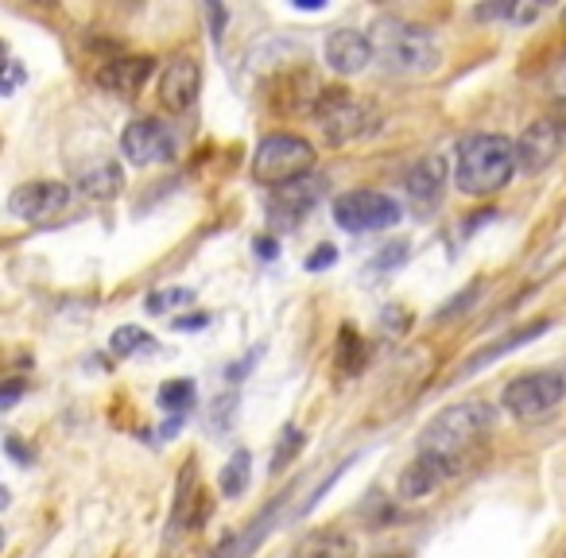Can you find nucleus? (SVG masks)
Wrapping results in <instances>:
<instances>
[{"label":"nucleus","mask_w":566,"mask_h":558,"mask_svg":"<svg viewBox=\"0 0 566 558\" xmlns=\"http://www.w3.org/2000/svg\"><path fill=\"white\" fill-rule=\"evenodd\" d=\"M493 419H496V411L489 408L485 400L454 403V408L439 411V415L423 427L419 450H423V454H434L439 462H447L450 473H462L465 462L473 457V450L485 442Z\"/></svg>","instance_id":"nucleus-1"},{"label":"nucleus","mask_w":566,"mask_h":558,"mask_svg":"<svg viewBox=\"0 0 566 558\" xmlns=\"http://www.w3.org/2000/svg\"><path fill=\"white\" fill-rule=\"evenodd\" d=\"M369 43H373V59L388 74H396V78H427L442 63L439 40H434L431 28L411 24V20L400 17H380L373 24Z\"/></svg>","instance_id":"nucleus-2"},{"label":"nucleus","mask_w":566,"mask_h":558,"mask_svg":"<svg viewBox=\"0 0 566 558\" xmlns=\"http://www.w3.org/2000/svg\"><path fill=\"white\" fill-rule=\"evenodd\" d=\"M516 171H520L516 144H512L509 136L478 133V136H470V140H462V148H458L454 182H458V190L470 198L496 194V190L509 187V179Z\"/></svg>","instance_id":"nucleus-3"},{"label":"nucleus","mask_w":566,"mask_h":558,"mask_svg":"<svg viewBox=\"0 0 566 558\" xmlns=\"http://www.w3.org/2000/svg\"><path fill=\"white\" fill-rule=\"evenodd\" d=\"M315 175V148L303 136L292 133H272L256 144L252 156V179L264 187H287V182Z\"/></svg>","instance_id":"nucleus-4"},{"label":"nucleus","mask_w":566,"mask_h":558,"mask_svg":"<svg viewBox=\"0 0 566 558\" xmlns=\"http://www.w3.org/2000/svg\"><path fill=\"white\" fill-rule=\"evenodd\" d=\"M315 120H318V128H323L326 144H334V148L357 140V136H365L373 128L369 105L357 102L349 90H323L315 105Z\"/></svg>","instance_id":"nucleus-5"},{"label":"nucleus","mask_w":566,"mask_h":558,"mask_svg":"<svg viewBox=\"0 0 566 558\" xmlns=\"http://www.w3.org/2000/svg\"><path fill=\"white\" fill-rule=\"evenodd\" d=\"M400 218V202L380 190H349L334 202V221L346 233H380V229H392Z\"/></svg>","instance_id":"nucleus-6"},{"label":"nucleus","mask_w":566,"mask_h":558,"mask_svg":"<svg viewBox=\"0 0 566 558\" xmlns=\"http://www.w3.org/2000/svg\"><path fill=\"white\" fill-rule=\"evenodd\" d=\"M563 396H566V380L558 372H527V377H516L504 388L501 403L516 419H543L563 403Z\"/></svg>","instance_id":"nucleus-7"},{"label":"nucleus","mask_w":566,"mask_h":558,"mask_svg":"<svg viewBox=\"0 0 566 558\" xmlns=\"http://www.w3.org/2000/svg\"><path fill=\"white\" fill-rule=\"evenodd\" d=\"M179 140H175V128L164 125L156 117L133 120V125L120 133V156L136 167H151V164H171Z\"/></svg>","instance_id":"nucleus-8"},{"label":"nucleus","mask_w":566,"mask_h":558,"mask_svg":"<svg viewBox=\"0 0 566 558\" xmlns=\"http://www.w3.org/2000/svg\"><path fill=\"white\" fill-rule=\"evenodd\" d=\"M326 175H303V179L275 187V194L268 198V213H272L275 229H295L318 202L326 198Z\"/></svg>","instance_id":"nucleus-9"},{"label":"nucleus","mask_w":566,"mask_h":558,"mask_svg":"<svg viewBox=\"0 0 566 558\" xmlns=\"http://www.w3.org/2000/svg\"><path fill=\"white\" fill-rule=\"evenodd\" d=\"M566 148V120L558 117H543L535 125L524 128V136L516 140V159L524 175H539L563 156Z\"/></svg>","instance_id":"nucleus-10"},{"label":"nucleus","mask_w":566,"mask_h":558,"mask_svg":"<svg viewBox=\"0 0 566 558\" xmlns=\"http://www.w3.org/2000/svg\"><path fill=\"white\" fill-rule=\"evenodd\" d=\"M66 206H71V187H63V182H24V187H17L9 198L12 218L32 221V225L55 221Z\"/></svg>","instance_id":"nucleus-11"},{"label":"nucleus","mask_w":566,"mask_h":558,"mask_svg":"<svg viewBox=\"0 0 566 558\" xmlns=\"http://www.w3.org/2000/svg\"><path fill=\"white\" fill-rule=\"evenodd\" d=\"M442 187H447V159L442 156H423L408 167L403 175V194H408L411 210L431 213L442 202Z\"/></svg>","instance_id":"nucleus-12"},{"label":"nucleus","mask_w":566,"mask_h":558,"mask_svg":"<svg viewBox=\"0 0 566 558\" xmlns=\"http://www.w3.org/2000/svg\"><path fill=\"white\" fill-rule=\"evenodd\" d=\"M323 55L331 71H338L342 78H354V74H361L365 66L373 63V43H369V35L357 32V28H338V32L326 35Z\"/></svg>","instance_id":"nucleus-13"},{"label":"nucleus","mask_w":566,"mask_h":558,"mask_svg":"<svg viewBox=\"0 0 566 558\" xmlns=\"http://www.w3.org/2000/svg\"><path fill=\"white\" fill-rule=\"evenodd\" d=\"M198 90H202V71L195 59H171L159 78V102L171 113H187L198 102Z\"/></svg>","instance_id":"nucleus-14"},{"label":"nucleus","mask_w":566,"mask_h":558,"mask_svg":"<svg viewBox=\"0 0 566 558\" xmlns=\"http://www.w3.org/2000/svg\"><path fill=\"white\" fill-rule=\"evenodd\" d=\"M447 477H454V473H450V465L439 462L434 454H423V450H419L416 462L400 473V496H403V501H423V496H431Z\"/></svg>","instance_id":"nucleus-15"},{"label":"nucleus","mask_w":566,"mask_h":558,"mask_svg":"<svg viewBox=\"0 0 566 558\" xmlns=\"http://www.w3.org/2000/svg\"><path fill=\"white\" fill-rule=\"evenodd\" d=\"M151 59H113L97 71V86L109 90V94H120V97H133L140 94V86L151 78Z\"/></svg>","instance_id":"nucleus-16"},{"label":"nucleus","mask_w":566,"mask_h":558,"mask_svg":"<svg viewBox=\"0 0 566 558\" xmlns=\"http://www.w3.org/2000/svg\"><path fill=\"white\" fill-rule=\"evenodd\" d=\"M120 187H125V171H120V164L109 156H97L94 164H86L78 171V190L86 198H94V202H109V198H117Z\"/></svg>","instance_id":"nucleus-17"},{"label":"nucleus","mask_w":566,"mask_h":558,"mask_svg":"<svg viewBox=\"0 0 566 558\" xmlns=\"http://www.w3.org/2000/svg\"><path fill=\"white\" fill-rule=\"evenodd\" d=\"M354 555H357L354 535L342 531V527H318V531H311L295 547L292 558H354Z\"/></svg>","instance_id":"nucleus-18"},{"label":"nucleus","mask_w":566,"mask_h":558,"mask_svg":"<svg viewBox=\"0 0 566 558\" xmlns=\"http://www.w3.org/2000/svg\"><path fill=\"white\" fill-rule=\"evenodd\" d=\"M547 326L551 323H532V326H524V330H516V334H509V338H501L496 346H489V349H481L478 357H470V361L462 365V377H473L478 369H485V365H493V361H501L504 354H512V349H520L524 341H532V338H539V334H547Z\"/></svg>","instance_id":"nucleus-19"},{"label":"nucleus","mask_w":566,"mask_h":558,"mask_svg":"<svg viewBox=\"0 0 566 558\" xmlns=\"http://www.w3.org/2000/svg\"><path fill=\"white\" fill-rule=\"evenodd\" d=\"M252 454L249 450H237L233 457H229L226 465H221V477H218V488H221V496L226 501H237V496L249 488V477H252Z\"/></svg>","instance_id":"nucleus-20"},{"label":"nucleus","mask_w":566,"mask_h":558,"mask_svg":"<svg viewBox=\"0 0 566 558\" xmlns=\"http://www.w3.org/2000/svg\"><path fill=\"white\" fill-rule=\"evenodd\" d=\"M365 357H369V346L361 341V334H357L354 326H342V334H338V369L346 372V377H357V372L365 369Z\"/></svg>","instance_id":"nucleus-21"},{"label":"nucleus","mask_w":566,"mask_h":558,"mask_svg":"<svg viewBox=\"0 0 566 558\" xmlns=\"http://www.w3.org/2000/svg\"><path fill=\"white\" fill-rule=\"evenodd\" d=\"M159 408L171 411L175 419H182L190 408H195V380H167L159 388Z\"/></svg>","instance_id":"nucleus-22"},{"label":"nucleus","mask_w":566,"mask_h":558,"mask_svg":"<svg viewBox=\"0 0 566 558\" xmlns=\"http://www.w3.org/2000/svg\"><path fill=\"white\" fill-rule=\"evenodd\" d=\"M109 349L117 357H136V354H151V349H156V341H151L140 326H120V330H113Z\"/></svg>","instance_id":"nucleus-23"},{"label":"nucleus","mask_w":566,"mask_h":558,"mask_svg":"<svg viewBox=\"0 0 566 558\" xmlns=\"http://www.w3.org/2000/svg\"><path fill=\"white\" fill-rule=\"evenodd\" d=\"M187 303H195V292H190V287H164V292L148 295V315H167V310L187 307Z\"/></svg>","instance_id":"nucleus-24"},{"label":"nucleus","mask_w":566,"mask_h":558,"mask_svg":"<svg viewBox=\"0 0 566 558\" xmlns=\"http://www.w3.org/2000/svg\"><path fill=\"white\" fill-rule=\"evenodd\" d=\"M300 450H303V431H300V427H287V431H283V442L275 446V454H272V473H275V477H280V470H287V462H292Z\"/></svg>","instance_id":"nucleus-25"},{"label":"nucleus","mask_w":566,"mask_h":558,"mask_svg":"<svg viewBox=\"0 0 566 558\" xmlns=\"http://www.w3.org/2000/svg\"><path fill=\"white\" fill-rule=\"evenodd\" d=\"M403 260H408V244L396 241V244H385V252L373 260V267H396V264H403Z\"/></svg>","instance_id":"nucleus-26"},{"label":"nucleus","mask_w":566,"mask_h":558,"mask_svg":"<svg viewBox=\"0 0 566 558\" xmlns=\"http://www.w3.org/2000/svg\"><path fill=\"white\" fill-rule=\"evenodd\" d=\"M516 9H520V4H509V0H501V4H481L478 17L481 20H516Z\"/></svg>","instance_id":"nucleus-27"},{"label":"nucleus","mask_w":566,"mask_h":558,"mask_svg":"<svg viewBox=\"0 0 566 558\" xmlns=\"http://www.w3.org/2000/svg\"><path fill=\"white\" fill-rule=\"evenodd\" d=\"M478 295H481V284H473L470 292H462L454 303H447V307H442V315H439V318H454V315H462V307H473V299H478Z\"/></svg>","instance_id":"nucleus-28"},{"label":"nucleus","mask_w":566,"mask_h":558,"mask_svg":"<svg viewBox=\"0 0 566 558\" xmlns=\"http://www.w3.org/2000/svg\"><path fill=\"white\" fill-rule=\"evenodd\" d=\"M334 260H338V249H331V244H323V249H318L315 256H307V272H323V267H331Z\"/></svg>","instance_id":"nucleus-29"},{"label":"nucleus","mask_w":566,"mask_h":558,"mask_svg":"<svg viewBox=\"0 0 566 558\" xmlns=\"http://www.w3.org/2000/svg\"><path fill=\"white\" fill-rule=\"evenodd\" d=\"M9 74H4V86H0V94H17V86L24 82V66L17 63V59H9Z\"/></svg>","instance_id":"nucleus-30"},{"label":"nucleus","mask_w":566,"mask_h":558,"mask_svg":"<svg viewBox=\"0 0 566 558\" xmlns=\"http://www.w3.org/2000/svg\"><path fill=\"white\" fill-rule=\"evenodd\" d=\"M206 17H210V28H213V43H221V24H226V9H221V4H210V9H206Z\"/></svg>","instance_id":"nucleus-31"},{"label":"nucleus","mask_w":566,"mask_h":558,"mask_svg":"<svg viewBox=\"0 0 566 558\" xmlns=\"http://www.w3.org/2000/svg\"><path fill=\"white\" fill-rule=\"evenodd\" d=\"M20 392H24V380H9L4 392H0V408H12V403L20 400Z\"/></svg>","instance_id":"nucleus-32"},{"label":"nucleus","mask_w":566,"mask_h":558,"mask_svg":"<svg viewBox=\"0 0 566 558\" xmlns=\"http://www.w3.org/2000/svg\"><path fill=\"white\" fill-rule=\"evenodd\" d=\"M551 90H555V97H563L566 102V59L555 66V74H551Z\"/></svg>","instance_id":"nucleus-33"},{"label":"nucleus","mask_w":566,"mask_h":558,"mask_svg":"<svg viewBox=\"0 0 566 558\" xmlns=\"http://www.w3.org/2000/svg\"><path fill=\"white\" fill-rule=\"evenodd\" d=\"M175 330H202L206 326V315H195V318H175Z\"/></svg>","instance_id":"nucleus-34"},{"label":"nucleus","mask_w":566,"mask_h":558,"mask_svg":"<svg viewBox=\"0 0 566 558\" xmlns=\"http://www.w3.org/2000/svg\"><path fill=\"white\" fill-rule=\"evenodd\" d=\"M539 17V4H520L516 9V24H527V20Z\"/></svg>","instance_id":"nucleus-35"},{"label":"nucleus","mask_w":566,"mask_h":558,"mask_svg":"<svg viewBox=\"0 0 566 558\" xmlns=\"http://www.w3.org/2000/svg\"><path fill=\"white\" fill-rule=\"evenodd\" d=\"M256 252H260L264 260H272V256H275V241H272V236H260V241H256Z\"/></svg>","instance_id":"nucleus-36"},{"label":"nucleus","mask_w":566,"mask_h":558,"mask_svg":"<svg viewBox=\"0 0 566 558\" xmlns=\"http://www.w3.org/2000/svg\"><path fill=\"white\" fill-rule=\"evenodd\" d=\"M9 454H12V457H20V462H32V454H28V450L20 446L17 439H9Z\"/></svg>","instance_id":"nucleus-37"},{"label":"nucleus","mask_w":566,"mask_h":558,"mask_svg":"<svg viewBox=\"0 0 566 558\" xmlns=\"http://www.w3.org/2000/svg\"><path fill=\"white\" fill-rule=\"evenodd\" d=\"M295 9H300V12H318V9H323V0H295Z\"/></svg>","instance_id":"nucleus-38"},{"label":"nucleus","mask_w":566,"mask_h":558,"mask_svg":"<svg viewBox=\"0 0 566 558\" xmlns=\"http://www.w3.org/2000/svg\"><path fill=\"white\" fill-rule=\"evenodd\" d=\"M563 24H566V9H563Z\"/></svg>","instance_id":"nucleus-39"}]
</instances>
